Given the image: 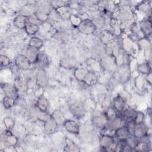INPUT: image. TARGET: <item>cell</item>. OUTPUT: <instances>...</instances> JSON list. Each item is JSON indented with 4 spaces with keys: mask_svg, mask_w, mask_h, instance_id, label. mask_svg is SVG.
<instances>
[{
    "mask_svg": "<svg viewBox=\"0 0 152 152\" xmlns=\"http://www.w3.org/2000/svg\"><path fill=\"white\" fill-rule=\"evenodd\" d=\"M18 142L17 138L13 135L11 130L6 129L4 133L1 134V147H15Z\"/></svg>",
    "mask_w": 152,
    "mask_h": 152,
    "instance_id": "1",
    "label": "cell"
},
{
    "mask_svg": "<svg viewBox=\"0 0 152 152\" xmlns=\"http://www.w3.org/2000/svg\"><path fill=\"white\" fill-rule=\"evenodd\" d=\"M77 28L81 33L89 35L93 34L95 31L96 27V25L94 24L92 20L88 18H86L81 21L77 27Z\"/></svg>",
    "mask_w": 152,
    "mask_h": 152,
    "instance_id": "2",
    "label": "cell"
},
{
    "mask_svg": "<svg viewBox=\"0 0 152 152\" xmlns=\"http://www.w3.org/2000/svg\"><path fill=\"white\" fill-rule=\"evenodd\" d=\"M100 147L106 151H115L116 144L113 137L109 135H102L99 140Z\"/></svg>",
    "mask_w": 152,
    "mask_h": 152,
    "instance_id": "3",
    "label": "cell"
},
{
    "mask_svg": "<svg viewBox=\"0 0 152 152\" xmlns=\"http://www.w3.org/2000/svg\"><path fill=\"white\" fill-rule=\"evenodd\" d=\"M69 110L73 116L77 119H82L86 115V109L83 103L75 102L71 104Z\"/></svg>",
    "mask_w": 152,
    "mask_h": 152,
    "instance_id": "4",
    "label": "cell"
},
{
    "mask_svg": "<svg viewBox=\"0 0 152 152\" xmlns=\"http://www.w3.org/2000/svg\"><path fill=\"white\" fill-rule=\"evenodd\" d=\"M147 135L148 127L144 122L134 124L133 128V136L140 140Z\"/></svg>",
    "mask_w": 152,
    "mask_h": 152,
    "instance_id": "5",
    "label": "cell"
},
{
    "mask_svg": "<svg viewBox=\"0 0 152 152\" xmlns=\"http://www.w3.org/2000/svg\"><path fill=\"white\" fill-rule=\"evenodd\" d=\"M14 63L17 68L23 71L28 69L31 65V63L26 58V56L22 54H19L15 57L14 59Z\"/></svg>",
    "mask_w": 152,
    "mask_h": 152,
    "instance_id": "6",
    "label": "cell"
},
{
    "mask_svg": "<svg viewBox=\"0 0 152 152\" xmlns=\"http://www.w3.org/2000/svg\"><path fill=\"white\" fill-rule=\"evenodd\" d=\"M2 88L6 96L17 99L18 97V91L16 86L14 84H11L10 83H4L2 86Z\"/></svg>",
    "mask_w": 152,
    "mask_h": 152,
    "instance_id": "7",
    "label": "cell"
},
{
    "mask_svg": "<svg viewBox=\"0 0 152 152\" xmlns=\"http://www.w3.org/2000/svg\"><path fill=\"white\" fill-rule=\"evenodd\" d=\"M121 113V118L124 122L127 124L134 123L137 114V111L134 108L128 107L124 109Z\"/></svg>",
    "mask_w": 152,
    "mask_h": 152,
    "instance_id": "8",
    "label": "cell"
},
{
    "mask_svg": "<svg viewBox=\"0 0 152 152\" xmlns=\"http://www.w3.org/2000/svg\"><path fill=\"white\" fill-rule=\"evenodd\" d=\"M36 84L40 87H45L48 84V77L45 69H39L36 76Z\"/></svg>",
    "mask_w": 152,
    "mask_h": 152,
    "instance_id": "9",
    "label": "cell"
},
{
    "mask_svg": "<svg viewBox=\"0 0 152 152\" xmlns=\"http://www.w3.org/2000/svg\"><path fill=\"white\" fill-rule=\"evenodd\" d=\"M39 69H45L49 65V59L48 56L44 52H39L37 58L34 64Z\"/></svg>",
    "mask_w": 152,
    "mask_h": 152,
    "instance_id": "10",
    "label": "cell"
},
{
    "mask_svg": "<svg viewBox=\"0 0 152 152\" xmlns=\"http://www.w3.org/2000/svg\"><path fill=\"white\" fill-rule=\"evenodd\" d=\"M63 125L68 132L72 134L77 135L80 133V126L78 124V123L74 120L66 119Z\"/></svg>",
    "mask_w": 152,
    "mask_h": 152,
    "instance_id": "11",
    "label": "cell"
},
{
    "mask_svg": "<svg viewBox=\"0 0 152 152\" xmlns=\"http://www.w3.org/2000/svg\"><path fill=\"white\" fill-rule=\"evenodd\" d=\"M115 135L119 141H125L131 135L130 130L127 126L122 125L115 129Z\"/></svg>",
    "mask_w": 152,
    "mask_h": 152,
    "instance_id": "12",
    "label": "cell"
},
{
    "mask_svg": "<svg viewBox=\"0 0 152 152\" xmlns=\"http://www.w3.org/2000/svg\"><path fill=\"white\" fill-rule=\"evenodd\" d=\"M93 124L97 128L102 129L104 128L106 125H108L109 120L104 113H102L93 118L92 119Z\"/></svg>",
    "mask_w": 152,
    "mask_h": 152,
    "instance_id": "13",
    "label": "cell"
},
{
    "mask_svg": "<svg viewBox=\"0 0 152 152\" xmlns=\"http://www.w3.org/2000/svg\"><path fill=\"white\" fill-rule=\"evenodd\" d=\"M97 76L94 71H87L83 82L88 86H93L97 83Z\"/></svg>",
    "mask_w": 152,
    "mask_h": 152,
    "instance_id": "14",
    "label": "cell"
},
{
    "mask_svg": "<svg viewBox=\"0 0 152 152\" xmlns=\"http://www.w3.org/2000/svg\"><path fill=\"white\" fill-rule=\"evenodd\" d=\"M125 102L124 98L119 94L115 96L113 100V107L118 113H121L125 109Z\"/></svg>",
    "mask_w": 152,
    "mask_h": 152,
    "instance_id": "15",
    "label": "cell"
},
{
    "mask_svg": "<svg viewBox=\"0 0 152 152\" xmlns=\"http://www.w3.org/2000/svg\"><path fill=\"white\" fill-rule=\"evenodd\" d=\"M147 136V135H146ZM145 137L140 139L138 143L134 148V150L136 151H147L150 149V141L147 139H145Z\"/></svg>",
    "mask_w": 152,
    "mask_h": 152,
    "instance_id": "16",
    "label": "cell"
},
{
    "mask_svg": "<svg viewBox=\"0 0 152 152\" xmlns=\"http://www.w3.org/2000/svg\"><path fill=\"white\" fill-rule=\"evenodd\" d=\"M59 65L65 69H72L77 65V61L71 57H64L59 62Z\"/></svg>",
    "mask_w": 152,
    "mask_h": 152,
    "instance_id": "17",
    "label": "cell"
},
{
    "mask_svg": "<svg viewBox=\"0 0 152 152\" xmlns=\"http://www.w3.org/2000/svg\"><path fill=\"white\" fill-rule=\"evenodd\" d=\"M39 52H40L38 49L28 46L26 51V53L24 55L26 56V58L28 59V60L31 64L35 63Z\"/></svg>",
    "mask_w": 152,
    "mask_h": 152,
    "instance_id": "18",
    "label": "cell"
},
{
    "mask_svg": "<svg viewBox=\"0 0 152 152\" xmlns=\"http://www.w3.org/2000/svg\"><path fill=\"white\" fill-rule=\"evenodd\" d=\"M140 28L144 35L149 36L151 34V21L150 18H146L141 21L140 23Z\"/></svg>",
    "mask_w": 152,
    "mask_h": 152,
    "instance_id": "19",
    "label": "cell"
},
{
    "mask_svg": "<svg viewBox=\"0 0 152 152\" xmlns=\"http://www.w3.org/2000/svg\"><path fill=\"white\" fill-rule=\"evenodd\" d=\"M58 125L56 124V122L54 121V120L50 117L49 119H48L45 122L44 124V130L46 134L48 135H50L53 134L56 128H57Z\"/></svg>",
    "mask_w": 152,
    "mask_h": 152,
    "instance_id": "20",
    "label": "cell"
},
{
    "mask_svg": "<svg viewBox=\"0 0 152 152\" xmlns=\"http://www.w3.org/2000/svg\"><path fill=\"white\" fill-rule=\"evenodd\" d=\"M50 117L54 120L58 126L63 125L66 120L64 113L59 109L55 110L50 115Z\"/></svg>",
    "mask_w": 152,
    "mask_h": 152,
    "instance_id": "21",
    "label": "cell"
},
{
    "mask_svg": "<svg viewBox=\"0 0 152 152\" xmlns=\"http://www.w3.org/2000/svg\"><path fill=\"white\" fill-rule=\"evenodd\" d=\"M28 19V16L19 14L16 16L13 20V24L15 27L20 29H24Z\"/></svg>",
    "mask_w": 152,
    "mask_h": 152,
    "instance_id": "22",
    "label": "cell"
},
{
    "mask_svg": "<svg viewBox=\"0 0 152 152\" xmlns=\"http://www.w3.org/2000/svg\"><path fill=\"white\" fill-rule=\"evenodd\" d=\"M39 27L37 24L28 21L27 19L24 30L28 35L33 36L35 34L39 31Z\"/></svg>",
    "mask_w": 152,
    "mask_h": 152,
    "instance_id": "23",
    "label": "cell"
},
{
    "mask_svg": "<svg viewBox=\"0 0 152 152\" xmlns=\"http://www.w3.org/2000/svg\"><path fill=\"white\" fill-rule=\"evenodd\" d=\"M49 101L46 97L42 96L38 97L36 102V107L42 112H47L49 107Z\"/></svg>",
    "mask_w": 152,
    "mask_h": 152,
    "instance_id": "24",
    "label": "cell"
},
{
    "mask_svg": "<svg viewBox=\"0 0 152 152\" xmlns=\"http://www.w3.org/2000/svg\"><path fill=\"white\" fill-rule=\"evenodd\" d=\"M43 45V41L39 37L33 36L31 37L28 42V46L36 48L39 50Z\"/></svg>",
    "mask_w": 152,
    "mask_h": 152,
    "instance_id": "25",
    "label": "cell"
},
{
    "mask_svg": "<svg viewBox=\"0 0 152 152\" xmlns=\"http://www.w3.org/2000/svg\"><path fill=\"white\" fill-rule=\"evenodd\" d=\"M64 151H80L79 147L77 144L69 138H65V146Z\"/></svg>",
    "mask_w": 152,
    "mask_h": 152,
    "instance_id": "26",
    "label": "cell"
},
{
    "mask_svg": "<svg viewBox=\"0 0 152 152\" xmlns=\"http://www.w3.org/2000/svg\"><path fill=\"white\" fill-rule=\"evenodd\" d=\"M14 85L18 90L24 91L28 87L27 80L22 77H19L15 80Z\"/></svg>",
    "mask_w": 152,
    "mask_h": 152,
    "instance_id": "27",
    "label": "cell"
},
{
    "mask_svg": "<svg viewBox=\"0 0 152 152\" xmlns=\"http://www.w3.org/2000/svg\"><path fill=\"white\" fill-rule=\"evenodd\" d=\"M137 69L140 73L145 75L151 72V66L148 62L138 64L137 66Z\"/></svg>",
    "mask_w": 152,
    "mask_h": 152,
    "instance_id": "28",
    "label": "cell"
},
{
    "mask_svg": "<svg viewBox=\"0 0 152 152\" xmlns=\"http://www.w3.org/2000/svg\"><path fill=\"white\" fill-rule=\"evenodd\" d=\"M15 99L6 96L3 98L2 100V105L6 109H8L12 107L15 105Z\"/></svg>",
    "mask_w": 152,
    "mask_h": 152,
    "instance_id": "29",
    "label": "cell"
},
{
    "mask_svg": "<svg viewBox=\"0 0 152 152\" xmlns=\"http://www.w3.org/2000/svg\"><path fill=\"white\" fill-rule=\"evenodd\" d=\"M56 12L58 15L62 18H66V16L69 18L71 14L69 12L68 7L66 6H64L58 8H56Z\"/></svg>",
    "mask_w": 152,
    "mask_h": 152,
    "instance_id": "30",
    "label": "cell"
},
{
    "mask_svg": "<svg viewBox=\"0 0 152 152\" xmlns=\"http://www.w3.org/2000/svg\"><path fill=\"white\" fill-rule=\"evenodd\" d=\"M124 122L122 120L121 116H118L115 119L111 121H109L108 124H109V127L113 129H116V128L122 126V123Z\"/></svg>",
    "mask_w": 152,
    "mask_h": 152,
    "instance_id": "31",
    "label": "cell"
},
{
    "mask_svg": "<svg viewBox=\"0 0 152 152\" xmlns=\"http://www.w3.org/2000/svg\"><path fill=\"white\" fill-rule=\"evenodd\" d=\"M87 70H86L84 68H77L75 69L74 72V77L80 81H82L84 80V78L85 77V75L87 72Z\"/></svg>",
    "mask_w": 152,
    "mask_h": 152,
    "instance_id": "32",
    "label": "cell"
},
{
    "mask_svg": "<svg viewBox=\"0 0 152 152\" xmlns=\"http://www.w3.org/2000/svg\"><path fill=\"white\" fill-rule=\"evenodd\" d=\"M34 17L40 22H44L48 20L49 18V14L42 11L40 10H36L34 13Z\"/></svg>",
    "mask_w": 152,
    "mask_h": 152,
    "instance_id": "33",
    "label": "cell"
},
{
    "mask_svg": "<svg viewBox=\"0 0 152 152\" xmlns=\"http://www.w3.org/2000/svg\"><path fill=\"white\" fill-rule=\"evenodd\" d=\"M104 113L106 116L109 121H111L113 120L118 116V113L116 111V110L113 108V107H109Z\"/></svg>",
    "mask_w": 152,
    "mask_h": 152,
    "instance_id": "34",
    "label": "cell"
},
{
    "mask_svg": "<svg viewBox=\"0 0 152 152\" xmlns=\"http://www.w3.org/2000/svg\"><path fill=\"white\" fill-rule=\"evenodd\" d=\"M3 122H4V125L5 126V128H7V129L11 130L13 128L15 122H14V119L12 118H11L10 116H6L4 118Z\"/></svg>",
    "mask_w": 152,
    "mask_h": 152,
    "instance_id": "35",
    "label": "cell"
},
{
    "mask_svg": "<svg viewBox=\"0 0 152 152\" xmlns=\"http://www.w3.org/2000/svg\"><path fill=\"white\" fill-rule=\"evenodd\" d=\"M138 139L135 138L134 136H131L130 135L129 137H128L126 140H125L126 143L129 145L134 150V148L135 147V145H137V144L138 142Z\"/></svg>",
    "mask_w": 152,
    "mask_h": 152,
    "instance_id": "36",
    "label": "cell"
},
{
    "mask_svg": "<svg viewBox=\"0 0 152 152\" xmlns=\"http://www.w3.org/2000/svg\"><path fill=\"white\" fill-rule=\"evenodd\" d=\"M145 115L144 113L141 111H137V114L134 121V124H140L144 122Z\"/></svg>",
    "mask_w": 152,
    "mask_h": 152,
    "instance_id": "37",
    "label": "cell"
},
{
    "mask_svg": "<svg viewBox=\"0 0 152 152\" xmlns=\"http://www.w3.org/2000/svg\"><path fill=\"white\" fill-rule=\"evenodd\" d=\"M0 64L1 67H6L11 64V61L7 56H5L4 55H1Z\"/></svg>",
    "mask_w": 152,
    "mask_h": 152,
    "instance_id": "38",
    "label": "cell"
},
{
    "mask_svg": "<svg viewBox=\"0 0 152 152\" xmlns=\"http://www.w3.org/2000/svg\"><path fill=\"white\" fill-rule=\"evenodd\" d=\"M77 18V16H76V15H73V14H71V15H70L69 19L70 20V21L72 23V24L74 26H76V27H77L81 20H80V18H79L78 19H77V20H75V19H76Z\"/></svg>",
    "mask_w": 152,
    "mask_h": 152,
    "instance_id": "39",
    "label": "cell"
},
{
    "mask_svg": "<svg viewBox=\"0 0 152 152\" xmlns=\"http://www.w3.org/2000/svg\"><path fill=\"white\" fill-rule=\"evenodd\" d=\"M146 75H147L146 77H145L146 81H147L150 84H151V72H150L149 74H147Z\"/></svg>",
    "mask_w": 152,
    "mask_h": 152,
    "instance_id": "40",
    "label": "cell"
}]
</instances>
